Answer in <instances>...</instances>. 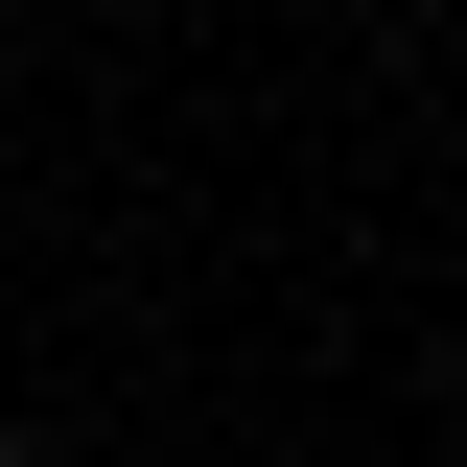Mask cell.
I'll list each match as a JSON object with an SVG mask.
<instances>
[{
    "label": "cell",
    "mask_w": 467,
    "mask_h": 467,
    "mask_svg": "<svg viewBox=\"0 0 467 467\" xmlns=\"http://www.w3.org/2000/svg\"><path fill=\"white\" fill-rule=\"evenodd\" d=\"M0 467H70V444H47V420H0Z\"/></svg>",
    "instance_id": "1"
},
{
    "label": "cell",
    "mask_w": 467,
    "mask_h": 467,
    "mask_svg": "<svg viewBox=\"0 0 467 467\" xmlns=\"http://www.w3.org/2000/svg\"><path fill=\"white\" fill-rule=\"evenodd\" d=\"M0 327H24V304H0Z\"/></svg>",
    "instance_id": "2"
}]
</instances>
